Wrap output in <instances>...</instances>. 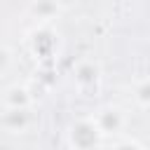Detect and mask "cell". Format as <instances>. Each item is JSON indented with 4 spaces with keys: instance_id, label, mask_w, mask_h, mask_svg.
<instances>
[{
    "instance_id": "obj_4",
    "label": "cell",
    "mask_w": 150,
    "mask_h": 150,
    "mask_svg": "<svg viewBox=\"0 0 150 150\" xmlns=\"http://www.w3.org/2000/svg\"><path fill=\"white\" fill-rule=\"evenodd\" d=\"M2 110H33L35 96L28 84L23 82H12L2 89Z\"/></svg>"
},
{
    "instance_id": "obj_9",
    "label": "cell",
    "mask_w": 150,
    "mask_h": 150,
    "mask_svg": "<svg viewBox=\"0 0 150 150\" xmlns=\"http://www.w3.org/2000/svg\"><path fill=\"white\" fill-rule=\"evenodd\" d=\"M110 150H148V148L143 143H138L136 138H120V141L112 143Z\"/></svg>"
},
{
    "instance_id": "obj_2",
    "label": "cell",
    "mask_w": 150,
    "mask_h": 150,
    "mask_svg": "<svg viewBox=\"0 0 150 150\" xmlns=\"http://www.w3.org/2000/svg\"><path fill=\"white\" fill-rule=\"evenodd\" d=\"M101 80H103V70L101 63L94 59H80L73 68V82L80 96H94L101 89Z\"/></svg>"
},
{
    "instance_id": "obj_3",
    "label": "cell",
    "mask_w": 150,
    "mask_h": 150,
    "mask_svg": "<svg viewBox=\"0 0 150 150\" xmlns=\"http://www.w3.org/2000/svg\"><path fill=\"white\" fill-rule=\"evenodd\" d=\"M94 120L98 124V129L103 131V136H120L129 122V115L122 105H115V103H108V105H101L96 112H94Z\"/></svg>"
},
{
    "instance_id": "obj_5",
    "label": "cell",
    "mask_w": 150,
    "mask_h": 150,
    "mask_svg": "<svg viewBox=\"0 0 150 150\" xmlns=\"http://www.w3.org/2000/svg\"><path fill=\"white\" fill-rule=\"evenodd\" d=\"M33 124H35L33 110H2V115H0V127L14 136L30 131Z\"/></svg>"
},
{
    "instance_id": "obj_10",
    "label": "cell",
    "mask_w": 150,
    "mask_h": 150,
    "mask_svg": "<svg viewBox=\"0 0 150 150\" xmlns=\"http://www.w3.org/2000/svg\"><path fill=\"white\" fill-rule=\"evenodd\" d=\"M0 54H2V73H7V68H9V63H12V49L5 45Z\"/></svg>"
},
{
    "instance_id": "obj_1",
    "label": "cell",
    "mask_w": 150,
    "mask_h": 150,
    "mask_svg": "<svg viewBox=\"0 0 150 150\" xmlns=\"http://www.w3.org/2000/svg\"><path fill=\"white\" fill-rule=\"evenodd\" d=\"M103 131L98 129L94 115L75 117L66 129V143L70 150H98L103 145Z\"/></svg>"
},
{
    "instance_id": "obj_7",
    "label": "cell",
    "mask_w": 150,
    "mask_h": 150,
    "mask_svg": "<svg viewBox=\"0 0 150 150\" xmlns=\"http://www.w3.org/2000/svg\"><path fill=\"white\" fill-rule=\"evenodd\" d=\"M26 12H28L33 19H38V21H52V19H56V16L63 12V5H61V2L38 0V2H30Z\"/></svg>"
},
{
    "instance_id": "obj_6",
    "label": "cell",
    "mask_w": 150,
    "mask_h": 150,
    "mask_svg": "<svg viewBox=\"0 0 150 150\" xmlns=\"http://www.w3.org/2000/svg\"><path fill=\"white\" fill-rule=\"evenodd\" d=\"M54 49H56L54 35L47 28H38L30 38V52L35 54V59H49V56H54Z\"/></svg>"
},
{
    "instance_id": "obj_8",
    "label": "cell",
    "mask_w": 150,
    "mask_h": 150,
    "mask_svg": "<svg viewBox=\"0 0 150 150\" xmlns=\"http://www.w3.org/2000/svg\"><path fill=\"white\" fill-rule=\"evenodd\" d=\"M131 98L141 108H150V77H141L131 84Z\"/></svg>"
}]
</instances>
